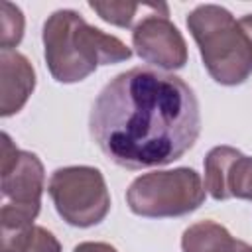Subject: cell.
Masks as SVG:
<instances>
[{
	"mask_svg": "<svg viewBox=\"0 0 252 252\" xmlns=\"http://www.w3.org/2000/svg\"><path fill=\"white\" fill-rule=\"evenodd\" d=\"M89 128L100 152L120 167L167 165L199 138V100L181 77L134 67L98 93Z\"/></svg>",
	"mask_w": 252,
	"mask_h": 252,
	"instance_id": "cell-1",
	"label": "cell"
},
{
	"mask_svg": "<svg viewBox=\"0 0 252 252\" xmlns=\"http://www.w3.org/2000/svg\"><path fill=\"white\" fill-rule=\"evenodd\" d=\"M43 57L57 83L85 81L100 65L130 59L132 49L116 35L87 24L75 10L53 12L41 32Z\"/></svg>",
	"mask_w": 252,
	"mask_h": 252,
	"instance_id": "cell-2",
	"label": "cell"
},
{
	"mask_svg": "<svg viewBox=\"0 0 252 252\" xmlns=\"http://www.w3.org/2000/svg\"><path fill=\"white\" fill-rule=\"evenodd\" d=\"M209 75L226 87L244 83L252 73V39L234 16L217 4H201L187 16Z\"/></svg>",
	"mask_w": 252,
	"mask_h": 252,
	"instance_id": "cell-3",
	"label": "cell"
},
{
	"mask_svg": "<svg viewBox=\"0 0 252 252\" xmlns=\"http://www.w3.org/2000/svg\"><path fill=\"white\" fill-rule=\"evenodd\" d=\"M205 191L195 169L175 167L136 177L126 191V203L134 215L146 219L183 217L203 205Z\"/></svg>",
	"mask_w": 252,
	"mask_h": 252,
	"instance_id": "cell-4",
	"label": "cell"
},
{
	"mask_svg": "<svg viewBox=\"0 0 252 252\" xmlns=\"http://www.w3.org/2000/svg\"><path fill=\"white\" fill-rule=\"evenodd\" d=\"M2 197L6 203L0 211L2 232L22 230L33 224L41 207L45 187L43 163L32 152L18 150L10 136L2 134Z\"/></svg>",
	"mask_w": 252,
	"mask_h": 252,
	"instance_id": "cell-5",
	"label": "cell"
},
{
	"mask_svg": "<svg viewBox=\"0 0 252 252\" xmlns=\"http://www.w3.org/2000/svg\"><path fill=\"white\" fill-rule=\"evenodd\" d=\"M47 193L59 217L71 226H94L110 211V193L104 175L91 165L55 169L49 177Z\"/></svg>",
	"mask_w": 252,
	"mask_h": 252,
	"instance_id": "cell-6",
	"label": "cell"
},
{
	"mask_svg": "<svg viewBox=\"0 0 252 252\" xmlns=\"http://www.w3.org/2000/svg\"><path fill=\"white\" fill-rule=\"evenodd\" d=\"M132 45L142 61L163 71H175L187 63V43L169 22L167 8L144 16L134 26Z\"/></svg>",
	"mask_w": 252,
	"mask_h": 252,
	"instance_id": "cell-7",
	"label": "cell"
},
{
	"mask_svg": "<svg viewBox=\"0 0 252 252\" xmlns=\"http://www.w3.org/2000/svg\"><path fill=\"white\" fill-rule=\"evenodd\" d=\"M205 189L215 201H252V158L232 146H217L205 158Z\"/></svg>",
	"mask_w": 252,
	"mask_h": 252,
	"instance_id": "cell-8",
	"label": "cell"
},
{
	"mask_svg": "<svg viewBox=\"0 0 252 252\" xmlns=\"http://www.w3.org/2000/svg\"><path fill=\"white\" fill-rule=\"evenodd\" d=\"M0 114L20 112L35 89V71L26 55L14 49L0 51Z\"/></svg>",
	"mask_w": 252,
	"mask_h": 252,
	"instance_id": "cell-9",
	"label": "cell"
},
{
	"mask_svg": "<svg viewBox=\"0 0 252 252\" xmlns=\"http://www.w3.org/2000/svg\"><path fill=\"white\" fill-rule=\"evenodd\" d=\"M183 252H252V244L236 240L222 224L201 220L185 228L181 236Z\"/></svg>",
	"mask_w": 252,
	"mask_h": 252,
	"instance_id": "cell-10",
	"label": "cell"
},
{
	"mask_svg": "<svg viewBox=\"0 0 252 252\" xmlns=\"http://www.w3.org/2000/svg\"><path fill=\"white\" fill-rule=\"evenodd\" d=\"M2 252H61L59 240L43 226L2 232Z\"/></svg>",
	"mask_w": 252,
	"mask_h": 252,
	"instance_id": "cell-11",
	"label": "cell"
},
{
	"mask_svg": "<svg viewBox=\"0 0 252 252\" xmlns=\"http://www.w3.org/2000/svg\"><path fill=\"white\" fill-rule=\"evenodd\" d=\"M148 4H136V2H89V8L94 10L104 22L118 26V28H130L136 14L140 10H146Z\"/></svg>",
	"mask_w": 252,
	"mask_h": 252,
	"instance_id": "cell-12",
	"label": "cell"
},
{
	"mask_svg": "<svg viewBox=\"0 0 252 252\" xmlns=\"http://www.w3.org/2000/svg\"><path fill=\"white\" fill-rule=\"evenodd\" d=\"M24 37V14L10 2L0 4V45L2 49L16 47Z\"/></svg>",
	"mask_w": 252,
	"mask_h": 252,
	"instance_id": "cell-13",
	"label": "cell"
},
{
	"mask_svg": "<svg viewBox=\"0 0 252 252\" xmlns=\"http://www.w3.org/2000/svg\"><path fill=\"white\" fill-rule=\"evenodd\" d=\"M73 252H118L108 242H81L73 248Z\"/></svg>",
	"mask_w": 252,
	"mask_h": 252,
	"instance_id": "cell-14",
	"label": "cell"
},
{
	"mask_svg": "<svg viewBox=\"0 0 252 252\" xmlns=\"http://www.w3.org/2000/svg\"><path fill=\"white\" fill-rule=\"evenodd\" d=\"M238 22H240V26L246 30V33H248V35H250V39H252V14H246V16H242Z\"/></svg>",
	"mask_w": 252,
	"mask_h": 252,
	"instance_id": "cell-15",
	"label": "cell"
}]
</instances>
